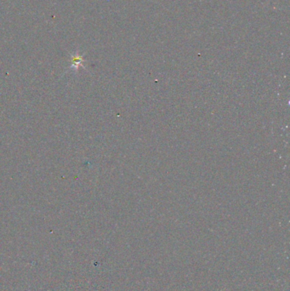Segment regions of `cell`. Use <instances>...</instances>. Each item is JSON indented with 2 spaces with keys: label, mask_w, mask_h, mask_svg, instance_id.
<instances>
[{
  "label": "cell",
  "mask_w": 290,
  "mask_h": 291,
  "mask_svg": "<svg viewBox=\"0 0 290 291\" xmlns=\"http://www.w3.org/2000/svg\"><path fill=\"white\" fill-rule=\"evenodd\" d=\"M84 61L83 60V58L81 57V56H78V55H74L72 59V66H73L74 69H77L78 68V66L80 65H82V62Z\"/></svg>",
  "instance_id": "6da1fadb"
}]
</instances>
